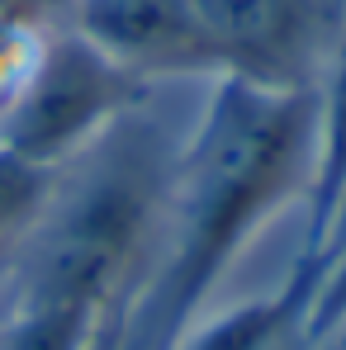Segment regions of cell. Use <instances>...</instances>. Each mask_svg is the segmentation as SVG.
<instances>
[{"label": "cell", "instance_id": "1", "mask_svg": "<svg viewBox=\"0 0 346 350\" xmlns=\"http://www.w3.org/2000/svg\"><path fill=\"white\" fill-rule=\"evenodd\" d=\"M318 90L214 76V95L166 189V260L119 312L123 350H171L285 199L313 175Z\"/></svg>", "mask_w": 346, "mask_h": 350}, {"label": "cell", "instance_id": "2", "mask_svg": "<svg viewBox=\"0 0 346 350\" xmlns=\"http://www.w3.org/2000/svg\"><path fill=\"white\" fill-rule=\"evenodd\" d=\"M171 171L175 161L157 152V142L133 118H119L58 175L48 213L24 237L19 284L119 312L133 270L162 232Z\"/></svg>", "mask_w": 346, "mask_h": 350}, {"label": "cell", "instance_id": "3", "mask_svg": "<svg viewBox=\"0 0 346 350\" xmlns=\"http://www.w3.org/2000/svg\"><path fill=\"white\" fill-rule=\"evenodd\" d=\"M138 90L143 81L119 71L105 53L62 24L0 100V147L48 171H66L119 118H128Z\"/></svg>", "mask_w": 346, "mask_h": 350}, {"label": "cell", "instance_id": "4", "mask_svg": "<svg viewBox=\"0 0 346 350\" xmlns=\"http://www.w3.org/2000/svg\"><path fill=\"white\" fill-rule=\"evenodd\" d=\"M214 71L266 90H318L342 43L346 0H195Z\"/></svg>", "mask_w": 346, "mask_h": 350}, {"label": "cell", "instance_id": "5", "mask_svg": "<svg viewBox=\"0 0 346 350\" xmlns=\"http://www.w3.org/2000/svg\"><path fill=\"white\" fill-rule=\"evenodd\" d=\"M66 29L143 85L219 76L195 0H66Z\"/></svg>", "mask_w": 346, "mask_h": 350}, {"label": "cell", "instance_id": "6", "mask_svg": "<svg viewBox=\"0 0 346 350\" xmlns=\"http://www.w3.org/2000/svg\"><path fill=\"white\" fill-rule=\"evenodd\" d=\"M313 223H308V260L299 280L308 284L318 270V256L332 237L342 232L346 218V29L342 43L318 81V123H313V175H308Z\"/></svg>", "mask_w": 346, "mask_h": 350}, {"label": "cell", "instance_id": "7", "mask_svg": "<svg viewBox=\"0 0 346 350\" xmlns=\"http://www.w3.org/2000/svg\"><path fill=\"white\" fill-rule=\"evenodd\" d=\"M304 308H308V284L294 275L275 298L247 303L219 322L190 327L171 350H294V341H308Z\"/></svg>", "mask_w": 346, "mask_h": 350}, {"label": "cell", "instance_id": "8", "mask_svg": "<svg viewBox=\"0 0 346 350\" xmlns=\"http://www.w3.org/2000/svg\"><path fill=\"white\" fill-rule=\"evenodd\" d=\"M105 317H114V312H95L86 303L19 284L0 322V350H90Z\"/></svg>", "mask_w": 346, "mask_h": 350}, {"label": "cell", "instance_id": "9", "mask_svg": "<svg viewBox=\"0 0 346 350\" xmlns=\"http://www.w3.org/2000/svg\"><path fill=\"white\" fill-rule=\"evenodd\" d=\"M58 175L10 147H0V251L24 246L34 223L48 213V199L58 189Z\"/></svg>", "mask_w": 346, "mask_h": 350}, {"label": "cell", "instance_id": "10", "mask_svg": "<svg viewBox=\"0 0 346 350\" xmlns=\"http://www.w3.org/2000/svg\"><path fill=\"white\" fill-rule=\"evenodd\" d=\"M346 327V251L337 260H323L313 284H308V308H304V336L328 341Z\"/></svg>", "mask_w": 346, "mask_h": 350}, {"label": "cell", "instance_id": "11", "mask_svg": "<svg viewBox=\"0 0 346 350\" xmlns=\"http://www.w3.org/2000/svg\"><path fill=\"white\" fill-rule=\"evenodd\" d=\"M90 350H123V327H119V312H114V317H105V327L95 332Z\"/></svg>", "mask_w": 346, "mask_h": 350}]
</instances>
